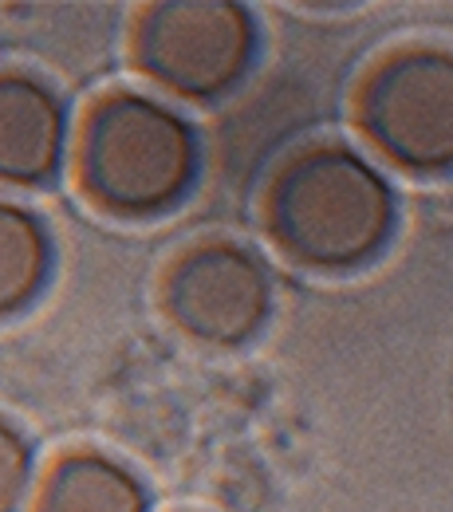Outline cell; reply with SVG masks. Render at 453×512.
I'll list each match as a JSON object with an SVG mask.
<instances>
[{
	"label": "cell",
	"mask_w": 453,
	"mask_h": 512,
	"mask_svg": "<svg viewBox=\"0 0 453 512\" xmlns=\"http://www.w3.org/2000/svg\"><path fill=\"white\" fill-rule=\"evenodd\" d=\"M32 485V446L28 438L0 418V512H20Z\"/></svg>",
	"instance_id": "9"
},
{
	"label": "cell",
	"mask_w": 453,
	"mask_h": 512,
	"mask_svg": "<svg viewBox=\"0 0 453 512\" xmlns=\"http://www.w3.org/2000/svg\"><path fill=\"white\" fill-rule=\"evenodd\" d=\"M146 489L123 461L99 449H71L64 453L40 493L32 512H146Z\"/></svg>",
	"instance_id": "7"
},
{
	"label": "cell",
	"mask_w": 453,
	"mask_h": 512,
	"mask_svg": "<svg viewBox=\"0 0 453 512\" xmlns=\"http://www.w3.org/2000/svg\"><path fill=\"white\" fill-rule=\"evenodd\" d=\"M64 107L28 71H0V186H36L64 162Z\"/></svg>",
	"instance_id": "6"
},
{
	"label": "cell",
	"mask_w": 453,
	"mask_h": 512,
	"mask_svg": "<svg viewBox=\"0 0 453 512\" xmlns=\"http://www.w3.org/2000/svg\"><path fill=\"white\" fill-rule=\"evenodd\" d=\"M394 190L359 150L316 142L292 154L264 193V221L280 253L312 272H355L387 249Z\"/></svg>",
	"instance_id": "1"
},
{
	"label": "cell",
	"mask_w": 453,
	"mask_h": 512,
	"mask_svg": "<svg viewBox=\"0 0 453 512\" xmlns=\"http://www.w3.org/2000/svg\"><path fill=\"white\" fill-rule=\"evenodd\" d=\"M355 119L367 142L410 174H453V48H398L367 71Z\"/></svg>",
	"instance_id": "3"
},
{
	"label": "cell",
	"mask_w": 453,
	"mask_h": 512,
	"mask_svg": "<svg viewBox=\"0 0 453 512\" xmlns=\"http://www.w3.org/2000/svg\"><path fill=\"white\" fill-rule=\"evenodd\" d=\"M75 170L87 201H95L103 213L158 217L194 186V127L162 99L142 91H111L79 127Z\"/></svg>",
	"instance_id": "2"
},
{
	"label": "cell",
	"mask_w": 453,
	"mask_h": 512,
	"mask_svg": "<svg viewBox=\"0 0 453 512\" xmlns=\"http://www.w3.org/2000/svg\"><path fill=\"white\" fill-rule=\"evenodd\" d=\"M134 64L178 99H217L245 79L257 56V24L245 4L162 0L134 20Z\"/></svg>",
	"instance_id": "4"
},
{
	"label": "cell",
	"mask_w": 453,
	"mask_h": 512,
	"mask_svg": "<svg viewBox=\"0 0 453 512\" xmlns=\"http://www.w3.org/2000/svg\"><path fill=\"white\" fill-rule=\"evenodd\" d=\"M162 308L182 335L205 347H241L272 312V280L249 249L201 241L166 268Z\"/></svg>",
	"instance_id": "5"
},
{
	"label": "cell",
	"mask_w": 453,
	"mask_h": 512,
	"mask_svg": "<svg viewBox=\"0 0 453 512\" xmlns=\"http://www.w3.org/2000/svg\"><path fill=\"white\" fill-rule=\"evenodd\" d=\"M52 268L44 221L12 201H0V320L32 304Z\"/></svg>",
	"instance_id": "8"
}]
</instances>
